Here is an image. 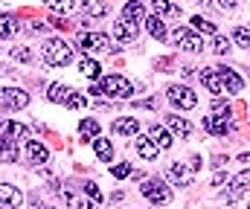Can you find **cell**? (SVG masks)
I'll use <instances>...</instances> for the list:
<instances>
[{"instance_id":"obj_19","label":"cell","mask_w":250,"mask_h":209,"mask_svg":"<svg viewBox=\"0 0 250 209\" xmlns=\"http://www.w3.org/2000/svg\"><path fill=\"white\" fill-rule=\"evenodd\" d=\"M82 9H84V15H87V18H96V20H99V18H105V15L111 12L108 0H84V3H82Z\"/></svg>"},{"instance_id":"obj_3","label":"cell","mask_w":250,"mask_h":209,"mask_svg":"<svg viewBox=\"0 0 250 209\" xmlns=\"http://www.w3.org/2000/svg\"><path fill=\"white\" fill-rule=\"evenodd\" d=\"M140 192L151 201V204H157V207H166V204H172V192L166 189V183L163 180H157V177H148V180H143V186H140Z\"/></svg>"},{"instance_id":"obj_8","label":"cell","mask_w":250,"mask_h":209,"mask_svg":"<svg viewBox=\"0 0 250 209\" xmlns=\"http://www.w3.org/2000/svg\"><path fill=\"white\" fill-rule=\"evenodd\" d=\"M111 32H114V38H117V41L131 44V41H137V35H140V26H137L134 20H125V18H120L117 23H111Z\"/></svg>"},{"instance_id":"obj_11","label":"cell","mask_w":250,"mask_h":209,"mask_svg":"<svg viewBox=\"0 0 250 209\" xmlns=\"http://www.w3.org/2000/svg\"><path fill=\"white\" fill-rule=\"evenodd\" d=\"M201 81H204V87H207L209 93H215V96H227V87H224L221 76H218L212 67H207L204 73H201Z\"/></svg>"},{"instance_id":"obj_37","label":"cell","mask_w":250,"mask_h":209,"mask_svg":"<svg viewBox=\"0 0 250 209\" xmlns=\"http://www.w3.org/2000/svg\"><path fill=\"white\" fill-rule=\"evenodd\" d=\"M64 105H67V108H84V105H87V96H82V93H76V90H73V93L67 96V102H64Z\"/></svg>"},{"instance_id":"obj_35","label":"cell","mask_w":250,"mask_h":209,"mask_svg":"<svg viewBox=\"0 0 250 209\" xmlns=\"http://www.w3.org/2000/svg\"><path fill=\"white\" fill-rule=\"evenodd\" d=\"M233 38H236V44H239V47H248V44H250L248 26H236V29H233Z\"/></svg>"},{"instance_id":"obj_40","label":"cell","mask_w":250,"mask_h":209,"mask_svg":"<svg viewBox=\"0 0 250 209\" xmlns=\"http://www.w3.org/2000/svg\"><path fill=\"white\" fill-rule=\"evenodd\" d=\"M128 174H131V166H128V163L114 166V177H117V180H123V177H128Z\"/></svg>"},{"instance_id":"obj_44","label":"cell","mask_w":250,"mask_h":209,"mask_svg":"<svg viewBox=\"0 0 250 209\" xmlns=\"http://www.w3.org/2000/svg\"><path fill=\"white\" fill-rule=\"evenodd\" d=\"M0 209H6V204H0Z\"/></svg>"},{"instance_id":"obj_27","label":"cell","mask_w":250,"mask_h":209,"mask_svg":"<svg viewBox=\"0 0 250 209\" xmlns=\"http://www.w3.org/2000/svg\"><path fill=\"white\" fill-rule=\"evenodd\" d=\"M123 18L125 20L140 23V20H143V3H140V0H128V3L123 6Z\"/></svg>"},{"instance_id":"obj_29","label":"cell","mask_w":250,"mask_h":209,"mask_svg":"<svg viewBox=\"0 0 250 209\" xmlns=\"http://www.w3.org/2000/svg\"><path fill=\"white\" fill-rule=\"evenodd\" d=\"M64 204L70 209H96L93 201H84V198H79V195H73V192H64Z\"/></svg>"},{"instance_id":"obj_2","label":"cell","mask_w":250,"mask_h":209,"mask_svg":"<svg viewBox=\"0 0 250 209\" xmlns=\"http://www.w3.org/2000/svg\"><path fill=\"white\" fill-rule=\"evenodd\" d=\"M44 61H47L50 67H64V64H70V61H73V47H70L64 38H50V41L44 44Z\"/></svg>"},{"instance_id":"obj_36","label":"cell","mask_w":250,"mask_h":209,"mask_svg":"<svg viewBox=\"0 0 250 209\" xmlns=\"http://www.w3.org/2000/svg\"><path fill=\"white\" fill-rule=\"evenodd\" d=\"M12 58L21 61V64H29V61H32V53H29L26 47H15V50H12Z\"/></svg>"},{"instance_id":"obj_16","label":"cell","mask_w":250,"mask_h":209,"mask_svg":"<svg viewBox=\"0 0 250 209\" xmlns=\"http://www.w3.org/2000/svg\"><path fill=\"white\" fill-rule=\"evenodd\" d=\"M148 139L160 148V151H166V148H172V134L163 128V125H157V122H151L148 125Z\"/></svg>"},{"instance_id":"obj_9","label":"cell","mask_w":250,"mask_h":209,"mask_svg":"<svg viewBox=\"0 0 250 209\" xmlns=\"http://www.w3.org/2000/svg\"><path fill=\"white\" fill-rule=\"evenodd\" d=\"M201 125H204V131L212 134V137H227V134L233 131V122H230L227 116H215V114H212V116H204Z\"/></svg>"},{"instance_id":"obj_28","label":"cell","mask_w":250,"mask_h":209,"mask_svg":"<svg viewBox=\"0 0 250 209\" xmlns=\"http://www.w3.org/2000/svg\"><path fill=\"white\" fill-rule=\"evenodd\" d=\"M18 32V18L15 15H0V38H12Z\"/></svg>"},{"instance_id":"obj_12","label":"cell","mask_w":250,"mask_h":209,"mask_svg":"<svg viewBox=\"0 0 250 209\" xmlns=\"http://www.w3.org/2000/svg\"><path fill=\"white\" fill-rule=\"evenodd\" d=\"M215 73L221 76V81H224V87H227V93H242V87H245V81H242V76H239L236 70H230V67H215Z\"/></svg>"},{"instance_id":"obj_34","label":"cell","mask_w":250,"mask_h":209,"mask_svg":"<svg viewBox=\"0 0 250 209\" xmlns=\"http://www.w3.org/2000/svg\"><path fill=\"white\" fill-rule=\"evenodd\" d=\"M53 12H59V15H67L70 9H73V0H44Z\"/></svg>"},{"instance_id":"obj_18","label":"cell","mask_w":250,"mask_h":209,"mask_svg":"<svg viewBox=\"0 0 250 209\" xmlns=\"http://www.w3.org/2000/svg\"><path fill=\"white\" fill-rule=\"evenodd\" d=\"M0 134H9V139H29V131H26V125H21V122H12V119H0Z\"/></svg>"},{"instance_id":"obj_30","label":"cell","mask_w":250,"mask_h":209,"mask_svg":"<svg viewBox=\"0 0 250 209\" xmlns=\"http://www.w3.org/2000/svg\"><path fill=\"white\" fill-rule=\"evenodd\" d=\"M79 70H82V76H87V78H99V73H102V67H99L93 58H82V61H79Z\"/></svg>"},{"instance_id":"obj_13","label":"cell","mask_w":250,"mask_h":209,"mask_svg":"<svg viewBox=\"0 0 250 209\" xmlns=\"http://www.w3.org/2000/svg\"><path fill=\"white\" fill-rule=\"evenodd\" d=\"M248 183H250V171H242L233 183H230V192H224V201L227 204H233V201H239L245 192H248Z\"/></svg>"},{"instance_id":"obj_42","label":"cell","mask_w":250,"mask_h":209,"mask_svg":"<svg viewBox=\"0 0 250 209\" xmlns=\"http://www.w3.org/2000/svg\"><path fill=\"white\" fill-rule=\"evenodd\" d=\"M44 29H47V23H44V20H35V23L29 26V32H32V35H41Z\"/></svg>"},{"instance_id":"obj_39","label":"cell","mask_w":250,"mask_h":209,"mask_svg":"<svg viewBox=\"0 0 250 209\" xmlns=\"http://www.w3.org/2000/svg\"><path fill=\"white\" fill-rule=\"evenodd\" d=\"M82 189H84V195H90V201H93V204H99V201H102V192L96 189V183H84Z\"/></svg>"},{"instance_id":"obj_6","label":"cell","mask_w":250,"mask_h":209,"mask_svg":"<svg viewBox=\"0 0 250 209\" xmlns=\"http://www.w3.org/2000/svg\"><path fill=\"white\" fill-rule=\"evenodd\" d=\"M166 96H169V102L175 105V108H181V111H192L195 105H198V96L184 87V84H172L169 90H166Z\"/></svg>"},{"instance_id":"obj_33","label":"cell","mask_w":250,"mask_h":209,"mask_svg":"<svg viewBox=\"0 0 250 209\" xmlns=\"http://www.w3.org/2000/svg\"><path fill=\"white\" fill-rule=\"evenodd\" d=\"M230 50H233V44H230L224 35H215V41H212V53H215V56H227Z\"/></svg>"},{"instance_id":"obj_23","label":"cell","mask_w":250,"mask_h":209,"mask_svg":"<svg viewBox=\"0 0 250 209\" xmlns=\"http://www.w3.org/2000/svg\"><path fill=\"white\" fill-rule=\"evenodd\" d=\"M0 163H18V145H15V139L0 137Z\"/></svg>"},{"instance_id":"obj_15","label":"cell","mask_w":250,"mask_h":209,"mask_svg":"<svg viewBox=\"0 0 250 209\" xmlns=\"http://www.w3.org/2000/svg\"><path fill=\"white\" fill-rule=\"evenodd\" d=\"M0 204L18 209L23 204V192H21L18 186H12V183H0Z\"/></svg>"},{"instance_id":"obj_32","label":"cell","mask_w":250,"mask_h":209,"mask_svg":"<svg viewBox=\"0 0 250 209\" xmlns=\"http://www.w3.org/2000/svg\"><path fill=\"white\" fill-rule=\"evenodd\" d=\"M79 134L82 137H99V125H96V119H82L79 122Z\"/></svg>"},{"instance_id":"obj_17","label":"cell","mask_w":250,"mask_h":209,"mask_svg":"<svg viewBox=\"0 0 250 209\" xmlns=\"http://www.w3.org/2000/svg\"><path fill=\"white\" fill-rule=\"evenodd\" d=\"M134 148H137V154H140L143 160H157V154H160V148H157L151 139L140 137V134H134Z\"/></svg>"},{"instance_id":"obj_25","label":"cell","mask_w":250,"mask_h":209,"mask_svg":"<svg viewBox=\"0 0 250 209\" xmlns=\"http://www.w3.org/2000/svg\"><path fill=\"white\" fill-rule=\"evenodd\" d=\"M93 151H96V157H99L102 163H111V160H114V145H111L108 139L93 137Z\"/></svg>"},{"instance_id":"obj_14","label":"cell","mask_w":250,"mask_h":209,"mask_svg":"<svg viewBox=\"0 0 250 209\" xmlns=\"http://www.w3.org/2000/svg\"><path fill=\"white\" fill-rule=\"evenodd\" d=\"M26 160H29V163H35V166L47 163V160H50L47 145H41L38 139H26Z\"/></svg>"},{"instance_id":"obj_22","label":"cell","mask_w":250,"mask_h":209,"mask_svg":"<svg viewBox=\"0 0 250 209\" xmlns=\"http://www.w3.org/2000/svg\"><path fill=\"white\" fill-rule=\"evenodd\" d=\"M151 9L157 18H181V6H175L169 0H151Z\"/></svg>"},{"instance_id":"obj_21","label":"cell","mask_w":250,"mask_h":209,"mask_svg":"<svg viewBox=\"0 0 250 209\" xmlns=\"http://www.w3.org/2000/svg\"><path fill=\"white\" fill-rule=\"evenodd\" d=\"M137 131H140V119H137V116H125V119H117V122H114V134L134 137Z\"/></svg>"},{"instance_id":"obj_7","label":"cell","mask_w":250,"mask_h":209,"mask_svg":"<svg viewBox=\"0 0 250 209\" xmlns=\"http://www.w3.org/2000/svg\"><path fill=\"white\" fill-rule=\"evenodd\" d=\"M172 38H175V44H178L181 50H187V53H201V50H204L201 35H195V32L187 29V26H178V29L172 32Z\"/></svg>"},{"instance_id":"obj_31","label":"cell","mask_w":250,"mask_h":209,"mask_svg":"<svg viewBox=\"0 0 250 209\" xmlns=\"http://www.w3.org/2000/svg\"><path fill=\"white\" fill-rule=\"evenodd\" d=\"M192 26L198 29V32H204V35H218V26L212 23V20H204V18H192Z\"/></svg>"},{"instance_id":"obj_38","label":"cell","mask_w":250,"mask_h":209,"mask_svg":"<svg viewBox=\"0 0 250 209\" xmlns=\"http://www.w3.org/2000/svg\"><path fill=\"white\" fill-rule=\"evenodd\" d=\"M212 114H215V116H230V105L218 96V99L212 102Z\"/></svg>"},{"instance_id":"obj_43","label":"cell","mask_w":250,"mask_h":209,"mask_svg":"<svg viewBox=\"0 0 250 209\" xmlns=\"http://www.w3.org/2000/svg\"><path fill=\"white\" fill-rule=\"evenodd\" d=\"M218 3H221V9H236L242 0H218Z\"/></svg>"},{"instance_id":"obj_1","label":"cell","mask_w":250,"mask_h":209,"mask_svg":"<svg viewBox=\"0 0 250 209\" xmlns=\"http://www.w3.org/2000/svg\"><path fill=\"white\" fill-rule=\"evenodd\" d=\"M93 96H117V99H128L134 93V84L125 78V76H105L102 84L90 87Z\"/></svg>"},{"instance_id":"obj_26","label":"cell","mask_w":250,"mask_h":209,"mask_svg":"<svg viewBox=\"0 0 250 209\" xmlns=\"http://www.w3.org/2000/svg\"><path fill=\"white\" fill-rule=\"evenodd\" d=\"M70 93H73V87H67V84H50L47 99H50V102H56V105H64Z\"/></svg>"},{"instance_id":"obj_5","label":"cell","mask_w":250,"mask_h":209,"mask_svg":"<svg viewBox=\"0 0 250 209\" xmlns=\"http://www.w3.org/2000/svg\"><path fill=\"white\" fill-rule=\"evenodd\" d=\"M29 105V93L26 90H21V87H3L0 90V108H6V111H21V108H26Z\"/></svg>"},{"instance_id":"obj_41","label":"cell","mask_w":250,"mask_h":209,"mask_svg":"<svg viewBox=\"0 0 250 209\" xmlns=\"http://www.w3.org/2000/svg\"><path fill=\"white\" fill-rule=\"evenodd\" d=\"M50 23L59 26V29H70V20H67V18H50Z\"/></svg>"},{"instance_id":"obj_20","label":"cell","mask_w":250,"mask_h":209,"mask_svg":"<svg viewBox=\"0 0 250 209\" xmlns=\"http://www.w3.org/2000/svg\"><path fill=\"white\" fill-rule=\"evenodd\" d=\"M143 23H146V29H148V35H151V38H157V41H166V35H169V32H166V23H163V18L151 15V18H146Z\"/></svg>"},{"instance_id":"obj_24","label":"cell","mask_w":250,"mask_h":209,"mask_svg":"<svg viewBox=\"0 0 250 209\" xmlns=\"http://www.w3.org/2000/svg\"><path fill=\"white\" fill-rule=\"evenodd\" d=\"M166 125H169V128H172V134H178V137H189V134H192V125H189L184 116H178V114L166 116Z\"/></svg>"},{"instance_id":"obj_4","label":"cell","mask_w":250,"mask_h":209,"mask_svg":"<svg viewBox=\"0 0 250 209\" xmlns=\"http://www.w3.org/2000/svg\"><path fill=\"white\" fill-rule=\"evenodd\" d=\"M79 50L84 56H90V53H111V38L105 32H84L79 38Z\"/></svg>"},{"instance_id":"obj_10","label":"cell","mask_w":250,"mask_h":209,"mask_svg":"<svg viewBox=\"0 0 250 209\" xmlns=\"http://www.w3.org/2000/svg\"><path fill=\"white\" fill-rule=\"evenodd\" d=\"M195 171H198V169H195L192 163H189V166L187 163H172V166H169V177H172L178 186H192Z\"/></svg>"}]
</instances>
